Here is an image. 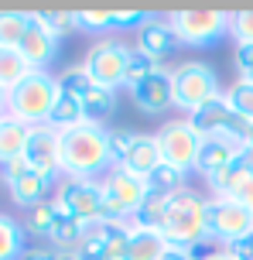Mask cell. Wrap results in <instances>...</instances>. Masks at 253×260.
Masks as SVG:
<instances>
[{
  "label": "cell",
  "instance_id": "7bdbcfd3",
  "mask_svg": "<svg viewBox=\"0 0 253 260\" xmlns=\"http://www.w3.org/2000/svg\"><path fill=\"white\" fill-rule=\"evenodd\" d=\"M236 202H240V206L246 209V212H253V182L246 185V188H243L240 195H236Z\"/></svg>",
  "mask_w": 253,
  "mask_h": 260
},
{
  "label": "cell",
  "instance_id": "277c9868",
  "mask_svg": "<svg viewBox=\"0 0 253 260\" xmlns=\"http://www.w3.org/2000/svg\"><path fill=\"white\" fill-rule=\"evenodd\" d=\"M171 79H174V106L185 110L188 117L205 106L209 100L219 96V79H215V69L209 62H182L171 69Z\"/></svg>",
  "mask_w": 253,
  "mask_h": 260
},
{
  "label": "cell",
  "instance_id": "d6a6232c",
  "mask_svg": "<svg viewBox=\"0 0 253 260\" xmlns=\"http://www.w3.org/2000/svg\"><path fill=\"white\" fill-rule=\"evenodd\" d=\"M55 82H58V89H62V92H72V96H79V100L96 86L86 65H72V69H65L62 76H55Z\"/></svg>",
  "mask_w": 253,
  "mask_h": 260
},
{
  "label": "cell",
  "instance_id": "4dcf8cb0",
  "mask_svg": "<svg viewBox=\"0 0 253 260\" xmlns=\"http://www.w3.org/2000/svg\"><path fill=\"white\" fill-rule=\"evenodd\" d=\"M185 178H188V171L171 168V165H164V161H161L158 168L147 175V185H151V192L174 195V192H182V188H185Z\"/></svg>",
  "mask_w": 253,
  "mask_h": 260
},
{
  "label": "cell",
  "instance_id": "f1b7e54d",
  "mask_svg": "<svg viewBox=\"0 0 253 260\" xmlns=\"http://www.w3.org/2000/svg\"><path fill=\"white\" fill-rule=\"evenodd\" d=\"M34 17L45 24V31H48L55 41H62V38H68L72 31H79L76 11H34Z\"/></svg>",
  "mask_w": 253,
  "mask_h": 260
},
{
  "label": "cell",
  "instance_id": "484cf974",
  "mask_svg": "<svg viewBox=\"0 0 253 260\" xmlns=\"http://www.w3.org/2000/svg\"><path fill=\"white\" fill-rule=\"evenodd\" d=\"M168 199H171V195H164V192H147V199L140 202V209L133 212L130 222L144 226V230H158V233H161V226H164V212H168Z\"/></svg>",
  "mask_w": 253,
  "mask_h": 260
},
{
  "label": "cell",
  "instance_id": "8d00e7d4",
  "mask_svg": "<svg viewBox=\"0 0 253 260\" xmlns=\"http://www.w3.org/2000/svg\"><path fill=\"white\" fill-rule=\"evenodd\" d=\"M130 144H133V130H110V157H113V168L123 165Z\"/></svg>",
  "mask_w": 253,
  "mask_h": 260
},
{
  "label": "cell",
  "instance_id": "5b68a950",
  "mask_svg": "<svg viewBox=\"0 0 253 260\" xmlns=\"http://www.w3.org/2000/svg\"><path fill=\"white\" fill-rule=\"evenodd\" d=\"M178 45H215L229 35V14L226 11H212V7H192V11H174L168 17Z\"/></svg>",
  "mask_w": 253,
  "mask_h": 260
},
{
  "label": "cell",
  "instance_id": "4fadbf2b",
  "mask_svg": "<svg viewBox=\"0 0 253 260\" xmlns=\"http://www.w3.org/2000/svg\"><path fill=\"white\" fill-rule=\"evenodd\" d=\"M130 100L133 106L147 113V117H158V113H168L174 106V79L171 69L161 65L158 72H151L147 79H140L137 86H130Z\"/></svg>",
  "mask_w": 253,
  "mask_h": 260
},
{
  "label": "cell",
  "instance_id": "836d02e7",
  "mask_svg": "<svg viewBox=\"0 0 253 260\" xmlns=\"http://www.w3.org/2000/svg\"><path fill=\"white\" fill-rule=\"evenodd\" d=\"M226 103L240 113V117H246L253 123V86L250 82H243V79H236L233 86L226 89Z\"/></svg>",
  "mask_w": 253,
  "mask_h": 260
},
{
  "label": "cell",
  "instance_id": "3957f363",
  "mask_svg": "<svg viewBox=\"0 0 253 260\" xmlns=\"http://www.w3.org/2000/svg\"><path fill=\"white\" fill-rule=\"evenodd\" d=\"M55 96H58L55 76H48V72H31L17 89H11L7 117L21 120L27 127H41V123H48V117H52Z\"/></svg>",
  "mask_w": 253,
  "mask_h": 260
},
{
  "label": "cell",
  "instance_id": "8992f818",
  "mask_svg": "<svg viewBox=\"0 0 253 260\" xmlns=\"http://www.w3.org/2000/svg\"><path fill=\"white\" fill-rule=\"evenodd\" d=\"M147 192H151L147 178H140L127 168H113L103 178V219H117V222L133 219V212L140 209Z\"/></svg>",
  "mask_w": 253,
  "mask_h": 260
},
{
  "label": "cell",
  "instance_id": "1f68e13d",
  "mask_svg": "<svg viewBox=\"0 0 253 260\" xmlns=\"http://www.w3.org/2000/svg\"><path fill=\"white\" fill-rule=\"evenodd\" d=\"M161 62L158 58H151L147 52H140V48H130V58H127V76H123V86L130 89V86H137L140 79H147L151 72H158Z\"/></svg>",
  "mask_w": 253,
  "mask_h": 260
},
{
  "label": "cell",
  "instance_id": "60d3db41",
  "mask_svg": "<svg viewBox=\"0 0 253 260\" xmlns=\"http://www.w3.org/2000/svg\"><path fill=\"white\" fill-rule=\"evenodd\" d=\"M17 260H58V250L55 247H27Z\"/></svg>",
  "mask_w": 253,
  "mask_h": 260
},
{
  "label": "cell",
  "instance_id": "74e56055",
  "mask_svg": "<svg viewBox=\"0 0 253 260\" xmlns=\"http://www.w3.org/2000/svg\"><path fill=\"white\" fill-rule=\"evenodd\" d=\"M188 253H192V260H215V257L226 253V243L215 240V236H205V240H199L195 247H188Z\"/></svg>",
  "mask_w": 253,
  "mask_h": 260
},
{
  "label": "cell",
  "instance_id": "4316f807",
  "mask_svg": "<svg viewBox=\"0 0 253 260\" xmlns=\"http://www.w3.org/2000/svg\"><path fill=\"white\" fill-rule=\"evenodd\" d=\"M24 250V226L0 212V260H17Z\"/></svg>",
  "mask_w": 253,
  "mask_h": 260
},
{
  "label": "cell",
  "instance_id": "7c38bea8",
  "mask_svg": "<svg viewBox=\"0 0 253 260\" xmlns=\"http://www.w3.org/2000/svg\"><path fill=\"white\" fill-rule=\"evenodd\" d=\"M0 175H4V185H7V192H11L14 206H21V209H31V206H38V202H45L48 188L55 185L52 178H45L41 171L31 168L27 157L7 161V165L0 168Z\"/></svg>",
  "mask_w": 253,
  "mask_h": 260
},
{
  "label": "cell",
  "instance_id": "9a60e30c",
  "mask_svg": "<svg viewBox=\"0 0 253 260\" xmlns=\"http://www.w3.org/2000/svg\"><path fill=\"white\" fill-rule=\"evenodd\" d=\"M17 52L24 55V62L34 72H48V65L58 58V41L45 31V24L34 17V11L27 17V31H24V38H21V45H17Z\"/></svg>",
  "mask_w": 253,
  "mask_h": 260
},
{
  "label": "cell",
  "instance_id": "ac0fdd59",
  "mask_svg": "<svg viewBox=\"0 0 253 260\" xmlns=\"http://www.w3.org/2000/svg\"><path fill=\"white\" fill-rule=\"evenodd\" d=\"M158 165H161L158 137H154V134H133V144H130V151H127V157H123L120 168H127V171H133V175L147 178Z\"/></svg>",
  "mask_w": 253,
  "mask_h": 260
},
{
  "label": "cell",
  "instance_id": "d4e9b609",
  "mask_svg": "<svg viewBox=\"0 0 253 260\" xmlns=\"http://www.w3.org/2000/svg\"><path fill=\"white\" fill-rule=\"evenodd\" d=\"M31 72H34V69L24 62V55L17 52V48H0V86L7 92L17 89Z\"/></svg>",
  "mask_w": 253,
  "mask_h": 260
},
{
  "label": "cell",
  "instance_id": "83f0119b",
  "mask_svg": "<svg viewBox=\"0 0 253 260\" xmlns=\"http://www.w3.org/2000/svg\"><path fill=\"white\" fill-rule=\"evenodd\" d=\"M55 216H58V209H55V202H38V206H31L24 212V233H31V236H52V230H55Z\"/></svg>",
  "mask_w": 253,
  "mask_h": 260
},
{
  "label": "cell",
  "instance_id": "5bb4252c",
  "mask_svg": "<svg viewBox=\"0 0 253 260\" xmlns=\"http://www.w3.org/2000/svg\"><path fill=\"white\" fill-rule=\"evenodd\" d=\"M24 157L27 165L34 171H41L45 178H58L62 175V134L48 123L41 127H31V137H27V147H24Z\"/></svg>",
  "mask_w": 253,
  "mask_h": 260
},
{
  "label": "cell",
  "instance_id": "603a6c76",
  "mask_svg": "<svg viewBox=\"0 0 253 260\" xmlns=\"http://www.w3.org/2000/svg\"><path fill=\"white\" fill-rule=\"evenodd\" d=\"M86 123V110H82V100L79 96H72V92H62L55 96V106H52V117H48V127H55L58 134L62 130H72Z\"/></svg>",
  "mask_w": 253,
  "mask_h": 260
},
{
  "label": "cell",
  "instance_id": "d590c367",
  "mask_svg": "<svg viewBox=\"0 0 253 260\" xmlns=\"http://www.w3.org/2000/svg\"><path fill=\"white\" fill-rule=\"evenodd\" d=\"M82 31H113V11H76Z\"/></svg>",
  "mask_w": 253,
  "mask_h": 260
},
{
  "label": "cell",
  "instance_id": "e575fe53",
  "mask_svg": "<svg viewBox=\"0 0 253 260\" xmlns=\"http://www.w3.org/2000/svg\"><path fill=\"white\" fill-rule=\"evenodd\" d=\"M229 35L236 38V45H253V11L229 14Z\"/></svg>",
  "mask_w": 253,
  "mask_h": 260
},
{
  "label": "cell",
  "instance_id": "b9f144b4",
  "mask_svg": "<svg viewBox=\"0 0 253 260\" xmlns=\"http://www.w3.org/2000/svg\"><path fill=\"white\" fill-rule=\"evenodd\" d=\"M161 260H192V253H188V247H174V243H168V250H164Z\"/></svg>",
  "mask_w": 253,
  "mask_h": 260
},
{
  "label": "cell",
  "instance_id": "44dd1931",
  "mask_svg": "<svg viewBox=\"0 0 253 260\" xmlns=\"http://www.w3.org/2000/svg\"><path fill=\"white\" fill-rule=\"evenodd\" d=\"M55 209H58V206H55ZM86 230H89V222H86V219H76V216H68V212L58 209V216H55V230H52L48 240L55 243L58 253H76L79 243L86 240Z\"/></svg>",
  "mask_w": 253,
  "mask_h": 260
},
{
  "label": "cell",
  "instance_id": "f35d334b",
  "mask_svg": "<svg viewBox=\"0 0 253 260\" xmlns=\"http://www.w3.org/2000/svg\"><path fill=\"white\" fill-rule=\"evenodd\" d=\"M233 65H236V76L243 82H250L253 86V45H236V52H233Z\"/></svg>",
  "mask_w": 253,
  "mask_h": 260
},
{
  "label": "cell",
  "instance_id": "7dc6e473",
  "mask_svg": "<svg viewBox=\"0 0 253 260\" xmlns=\"http://www.w3.org/2000/svg\"><path fill=\"white\" fill-rule=\"evenodd\" d=\"M215 260H229V257H226V253H223V257H215Z\"/></svg>",
  "mask_w": 253,
  "mask_h": 260
},
{
  "label": "cell",
  "instance_id": "7402d4cb",
  "mask_svg": "<svg viewBox=\"0 0 253 260\" xmlns=\"http://www.w3.org/2000/svg\"><path fill=\"white\" fill-rule=\"evenodd\" d=\"M27 137H31V127L21 123L14 117H0V168L14 161V157H24Z\"/></svg>",
  "mask_w": 253,
  "mask_h": 260
},
{
  "label": "cell",
  "instance_id": "cb8c5ba5",
  "mask_svg": "<svg viewBox=\"0 0 253 260\" xmlns=\"http://www.w3.org/2000/svg\"><path fill=\"white\" fill-rule=\"evenodd\" d=\"M82 110H86V123H99L113 117L117 110V89H106V86H93V89L82 96Z\"/></svg>",
  "mask_w": 253,
  "mask_h": 260
},
{
  "label": "cell",
  "instance_id": "8fae6325",
  "mask_svg": "<svg viewBox=\"0 0 253 260\" xmlns=\"http://www.w3.org/2000/svg\"><path fill=\"white\" fill-rule=\"evenodd\" d=\"M205 222H209V236L223 243H233V240L253 233V212H246L236 199H223V195L205 199Z\"/></svg>",
  "mask_w": 253,
  "mask_h": 260
},
{
  "label": "cell",
  "instance_id": "ba28073f",
  "mask_svg": "<svg viewBox=\"0 0 253 260\" xmlns=\"http://www.w3.org/2000/svg\"><path fill=\"white\" fill-rule=\"evenodd\" d=\"M154 137H158V151L164 165L182 168V171L195 168L199 151H202V134L192 127V120H168Z\"/></svg>",
  "mask_w": 253,
  "mask_h": 260
},
{
  "label": "cell",
  "instance_id": "ffe728a7",
  "mask_svg": "<svg viewBox=\"0 0 253 260\" xmlns=\"http://www.w3.org/2000/svg\"><path fill=\"white\" fill-rule=\"evenodd\" d=\"M174 45H178V38H174V31L168 21H147L144 27H140V41H137V48L140 52H147L151 58H168V55L174 52Z\"/></svg>",
  "mask_w": 253,
  "mask_h": 260
},
{
  "label": "cell",
  "instance_id": "30bf717a",
  "mask_svg": "<svg viewBox=\"0 0 253 260\" xmlns=\"http://www.w3.org/2000/svg\"><path fill=\"white\" fill-rule=\"evenodd\" d=\"M127 58H130V48L123 41H113V38H99L86 52V69L93 76L96 86H106V89H117L123 86V76H127Z\"/></svg>",
  "mask_w": 253,
  "mask_h": 260
},
{
  "label": "cell",
  "instance_id": "52a82bcc",
  "mask_svg": "<svg viewBox=\"0 0 253 260\" xmlns=\"http://www.w3.org/2000/svg\"><path fill=\"white\" fill-rule=\"evenodd\" d=\"M192 127L199 130L202 137H229L236 144H250V120L240 117L233 106L226 103V92H219L215 100H209L205 106H199L192 113Z\"/></svg>",
  "mask_w": 253,
  "mask_h": 260
},
{
  "label": "cell",
  "instance_id": "d6986e66",
  "mask_svg": "<svg viewBox=\"0 0 253 260\" xmlns=\"http://www.w3.org/2000/svg\"><path fill=\"white\" fill-rule=\"evenodd\" d=\"M168 250V240L158 233V230H144L130 222V236H127V253L123 260H161Z\"/></svg>",
  "mask_w": 253,
  "mask_h": 260
},
{
  "label": "cell",
  "instance_id": "f6af8a7d",
  "mask_svg": "<svg viewBox=\"0 0 253 260\" xmlns=\"http://www.w3.org/2000/svg\"><path fill=\"white\" fill-rule=\"evenodd\" d=\"M58 260H79L76 253H58Z\"/></svg>",
  "mask_w": 253,
  "mask_h": 260
},
{
  "label": "cell",
  "instance_id": "ee69618b",
  "mask_svg": "<svg viewBox=\"0 0 253 260\" xmlns=\"http://www.w3.org/2000/svg\"><path fill=\"white\" fill-rule=\"evenodd\" d=\"M7 100H11V92L0 86V117H7Z\"/></svg>",
  "mask_w": 253,
  "mask_h": 260
},
{
  "label": "cell",
  "instance_id": "ab89813d",
  "mask_svg": "<svg viewBox=\"0 0 253 260\" xmlns=\"http://www.w3.org/2000/svg\"><path fill=\"white\" fill-rule=\"evenodd\" d=\"M226 257L229 260H253V233H246V236H240V240L226 243Z\"/></svg>",
  "mask_w": 253,
  "mask_h": 260
},
{
  "label": "cell",
  "instance_id": "9c48e42d",
  "mask_svg": "<svg viewBox=\"0 0 253 260\" xmlns=\"http://www.w3.org/2000/svg\"><path fill=\"white\" fill-rule=\"evenodd\" d=\"M55 206L76 216V219L96 222L103 219V182L96 178H65V182L55 188Z\"/></svg>",
  "mask_w": 253,
  "mask_h": 260
},
{
  "label": "cell",
  "instance_id": "bcb514c9",
  "mask_svg": "<svg viewBox=\"0 0 253 260\" xmlns=\"http://www.w3.org/2000/svg\"><path fill=\"white\" fill-rule=\"evenodd\" d=\"M250 147H253V127H250Z\"/></svg>",
  "mask_w": 253,
  "mask_h": 260
},
{
  "label": "cell",
  "instance_id": "6da1fadb",
  "mask_svg": "<svg viewBox=\"0 0 253 260\" xmlns=\"http://www.w3.org/2000/svg\"><path fill=\"white\" fill-rule=\"evenodd\" d=\"M106 168H113L106 127L79 123L72 130H62V175L65 178H96Z\"/></svg>",
  "mask_w": 253,
  "mask_h": 260
},
{
  "label": "cell",
  "instance_id": "7a4b0ae2",
  "mask_svg": "<svg viewBox=\"0 0 253 260\" xmlns=\"http://www.w3.org/2000/svg\"><path fill=\"white\" fill-rule=\"evenodd\" d=\"M161 236L174 243V247H195L199 240L209 236V222H205V199L195 195L192 188H182L168 199V212H164V226Z\"/></svg>",
  "mask_w": 253,
  "mask_h": 260
},
{
  "label": "cell",
  "instance_id": "2e32d148",
  "mask_svg": "<svg viewBox=\"0 0 253 260\" xmlns=\"http://www.w3.org/2000/svg\"><path fill=\"white\" fill-rule=\"evenodd\" d=\"M250 182H253V147H250V144H243L240 154L233 157L223 171H215L212 178H209L212 192L223 195V199H236Z\"/></svg>",
  "mask_w": 253,
  "mask_h": 260
},
{
  "label": "cell",
  "instance_id": "f546056e",
  "mask_svg": "<svg viewBox=\"0 0 253 260\" xmlns=\"http://www.w3.org/2000/svg\"><path fill=\"white\" fill-rule=\"evenodd\" d=\"M27 11H0V48H17L27 31Z\"/></svg>",
  "mask_w": 253,
  "mask_h": 260
},
{
  "label": "cell",
  "instance_id": "e0dca14e",
  "mask_svg": "<svg viewBox=\"0 0 253 260\" xmlns=\"http://www.w3.org/2000/svg\"><path fill=\"white\" fill-rule=\"evenodd\" d=\"M243 144L229 141V137H202V151H199V161H195V171H202L205 178H212L215 171H223L240 154Z\"/></svg>",
  "mask_w": 253,
  "mask_h": 260
}]
</instances>
